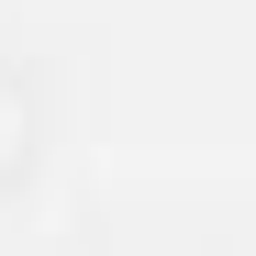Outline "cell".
<instances>
[{"label": "cell", "mask_w": 256, "mask_h": 256, "mask_svg": "<svg viewBox=\"0 0 256 256\" xmlns=\"http://www.w3.org/2000/svg\"><path fill=\"white\" fill-rule=\"evenodd\" d=\"M22 134H34V112H22V90H12V78H0V178L22 167Z\"/></svg>", "instance_id": "1"}]
</instances>
